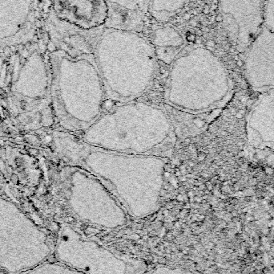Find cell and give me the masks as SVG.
<instances>
[{
    "label": "cell",
    "instance_id": "1",
    "mask_svg": "<svg viewBox=\"0 0 274 274\" xmlns=\"http://www.w3.org/2000/svg\"><path fill=\"white\" fill-rule=\"evenodd\" d=\"M57 146L72 166L100 181L129 216L141 219L158 209L167 158L107 151L73 135L60 137Z\"/></svg>",
    "mask_w": 274,
    "mask_h": 274
},
{
    "label": "cell",
    "instance_id": "2",
    "mask_svg": "<svg viewBox=\"0 0 274 274\" xmlns=\"http://www.w3.org/2000/svg\"><path fill=\"white\" fill-rule=\"evenodd\" d=\"M60 28L51 58L54 108L62 127L82 134L104 112L106 95L93 53L92 29L62 20Z\"/></svg>",
    "mask_w": 274,
    "mask_h": 274
},
{
    "label": "cell",
    "instance_id": "3",
    "mask_svg": "<svg viewBox=\"0 0 274 274\" xmlns=\"http://www.w3.org/2000/svg\"><path fill=\"white\" fill-rule=\"evenodd\" d=\"M81 138L107 151L167 158L176 134L167 111L156 105L132 100L104 111L81 134Z\"/></svg>",
    "mask_w": 274,
    "mask_h": 274
},
{
    "label": "cell",
    "instance_id": "4",
    "mask_svg": "<svg viewBox=\"0 0 274 274\" xmlns=\"http://www.w3.org/2000/svg\"><path fill=\"white\" fill-rule=\"evenodd\" d=\"M92 44L106 98L124 103L147 92L157 59L152 42L141 32L103 26L92 29Z\"/></svg>",
    "mask_w": 274,
    "mask_h": 274
},
{
    "label": "cell",
    "instance_id": "5",
    "mask_svg": "<svg viewBox=\"0 0 274 274\" xmlns=\"http://www.w3.org/2000/svg\"><path fill=\"white\" fill-rule=\"evenodd\" d=\"M170 65L164 92L170 108L205 114L228 100L232 82L222 61L209 49L186 45Z\"/></svg>",
    "mask_w": 274,
    "mask_h": 274
},
{
    "label": "cell",
    "instance_id": "6",
    "mask_svg": "<svg viewBox=\"0 0 274 274\" xmlns=\"http://www.w3.org/2000/svg\"><path fill=\"white\" fill-rule=\"evenodd\" d=\"M55 255L79 273H142L147 269L144 261L105 247L68 224L60 231Z\"/></svg>",
    "mask_w": 274,
    "mask_h": 274
},
{
    "label": "cell",
    "instance_id": "7",
    "mask_svg": "<svg viewBox=\"0 0 274 274\" xmlns=\"http://www.w3.org/2000/svg\"><path fill=\"white\" fill-rule=\"evenodd\" d=\"M67 200L73 214L84 223L103 229H117L128 222V214L95 176L81 167L67 171Z\"/></svg>",
    "mask_w": 274,
    "mask_h": 274
},
{
    "label": "cell",
    "instance_id": "8",
    "mask_svg": "<svg viewBox=\"0 0 274 274\" xmlns=\"http://www.w3.org/2000/svg\"><path fill=\"white\" fill-rule=\"evenodd\" d=\"M222 22L234 44L249 46L264 26V0H219Z\"/></svg>",
    "mask_w": 274,
    "mask_h": 274
},
{
    "label": "cell",
    "instance_id": "9",
    "mask_svg": "<svg viewBox=\"0 0 274 274\" xmlns=\"http://www.w3.org/2000/svg\"><path fill=\"white\" fill-rule=\"evenodd\" d=\"M244 73L257 90L274 89V32L263 26L247 51Z\"/></svg>",
    "mask_w": 274,
    "mask_h": 274
},
{
    "label": "cell",
    "instance_id": "10",
    "mask_svg": "<svg viewBox=\"0 0 274 274\" xmlns=\"http://www.w3.org/2000/svg\"><path fill=\"white\" fill-rule=\"evenodd\" d=\"M59 20L83 30L105 25L108 15L106 0H55Z\"/></svg>",
    "mask_w": 274,
    "mask_h": 274
},
{
    "label": "cell",
    "instance_id": "11",
    "mask_svg": "<svg viewBox=\"0 0 274 274\" xmlns=\"http://www.w3.org/2000/svg\"><path fill=\"white\" fill-rule=\"evenodd\" d=\"M108 15L104 26L142 32L149 0H106Z\"/></svg>",
    "mask_w": 274,
    "mask_h": 274
},
{
    "label": "cell",
    "instance_id": "12",
    "mask_svg": "<svg viewBox=\"0 0 274 274\" xmlns=\"http://www.w3.org/2000/svg\"><path fill=\"white\" fill-rule=\"evenodd\" d=\"M156 59L170 65L186 46L184 36L176 28L166 25L157 27L151 40Z\"/></svg>",
    "mask_w": 274,
    "mask_h": 274
},
{
    "label": "cell",
    "instance_id": "13",
    "mask_svg": "<svg viewBox=\"0 0 274 274\" xmlns=\"http://www.w3.org/2000/svg\"><path fill=\"white\" fill-rule=\"evenodd\" d=\"M188 0H149L148 12L160 23H167L181 11Z\"/></svg>",
    "mask_w": 274,
    "mask_h": 274
},
{
    "label": "cell",
    "instance_id": "14",
    "mask_svg": "<svg viewBox=\"0 0 274 274\" xmlns=\"http://www.w3.org/2000/svg\"><path fill=\"white\" fill-rule=\"evenodd\" d=\"M25 273H79L76 270L68 267L66 264L57 262H43L33 268V269L26 271Z\"/></svg>",
    "mask_w": 274,
    "mask_h": 274
},
{
    "label": "cell",
    "instance_id": "15",
    "mask_svg": "<svg viewBox=\"0 0 274 274\" xmlns=\"http://www.w3.org/2000/svg\"><path fill=\"white\" fill-rule=\"evenodd\" d=\"M264 26L274 32V0H264Z\"/></svg>",
    "mask_w": 274,
    "mask_h": 274
},
{
    "label": "cell",
    "instance_id": "16",
    "mask_svg": "<svg viewBox=\"0 0 274 274\" xmlns=\"http://www.w3.org/2000/svg\"><path fill=\"white\" fill-rule=\"evenodd\" d=\"M149 273H186V271L183 269L174 268H168L166 266H161V267L154 268L153 270L149 271Z\"/></svg>",
    "mask_w": 274,
    "mask_h": 274
},
{
    "label": "cell",
    "instance_id": "17",
    "mask_svg": "<svg viewBox=\"0 0 274 274\" xmlns=\"http://www.w3.org/2000/svg\"><path fill=\"white\" fill-rule=\"evenodd\" d=\"M237 64H238V65L240 66V67H241V66H242V65L244 64H243V61H242V60H239V61H238Z\"/></svg>",
    "mask_w": 274,
    "mask_h": 274
}]
</instances>
